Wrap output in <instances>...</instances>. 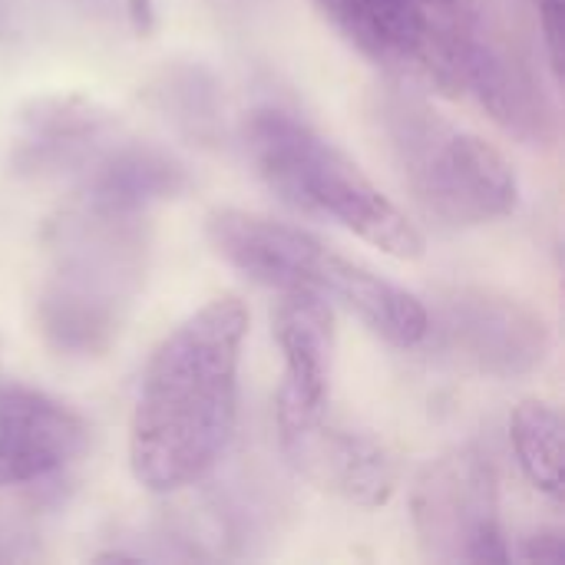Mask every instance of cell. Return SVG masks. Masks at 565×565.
<instances>
[{
  "label": "cell",
  "instance_id": "17",
  "mask_svg": "<svg viewBox=\"0 0 565 565\" xmlns=\"http://www.w3.org/2000/svg\"><path fill=\"white\" fill-rule=\"evenodd\" d=\"M520 559L523 563L559 565L565 559V536L559 530H536V533L523 536Z\"/></svg>",
  "mask_w": 565,
  "mask_h": 565
},
{
  "label": "cell",
  "instance_id": "4",
  "mask_svg": "<svg viewBox=\"0 0 565 565\" xmlns=\"http://www.w3.org/2000/svg\"><path fill=\"white\" fill-rule=\"evenodd\" d=\"M245 149L262 182L305 215L328 218L394 258H420V228L334 142L285 109L245 119Z\"/></svg>",
  "mask_w": 565,
  "mask_h": 565
},
{
  "label": "cell",
  "instance_id": "5",
  "mask_svg": "<svg viewBox=\"0 0 565 565\" xmlns=\"http://www.w3.org/2000/svg\"><path fill=\"white\" fill-rule=\"evenodd\" d=\"M411 510L427 556L440 563H510L497 470L483 450L457 447L427 463L414 483Z\"/></svg>",
  "mask_w": 565,
  "mask_h": 565
},
{
  "label": "cell",
  "instance_id": "8",
  "mask_svg": "<svg viewBox=\"0 0 565 565\" xmlns=\"http://www.w3.org/2000/svg\"><path fill=\"white\" fill-rule=\"evenodd\" d=\"M205 238L225 265L255 285L275 291H308L331 305L344 255L331 252L311 232L268 215L218 209L205 218Z\"/></svg>",
  "mask_w": 565,
  "mask_h": 565
},
{
  "label": "cell",
  "instance_id": "14",
  "mask_svg": "<svg viewBox=\"0 0 565 565\" xmlns=\"http://www.w3.org/2000/svg\"><path fill=\"white\" fill-rule=\"evenodd\" d=\"M0 444L33 460L43 473L73 463L86 444V420L66 404L23 384H0Z\"/></svg>",
  "mask_w": 565,
  "mask_h": 565
},
{
  "label": "cell",
  "instance_id": "9",
  "mask_svg": "<svg viewBox=\"0 0 565 565\" xmlns=\"http://www.w3.org/2000/svg\"><path fill=\"white\" fill-rule=\"evenodd\" d=\"M457 79L510 136L543 146L556 139V109L530 63L480 26L457 23Z\"/></svg>",
  "mask_w": 565,
  "mask_h": 565
},
{
  "label": "cell",
  "instance_id": "1",
  "mask_svg": "<svg viewBox=\"0 0 565 565\" xmlns=\"http://www.w3.org/2000/svg\"><path fill=\"white\" fill-rule=\"evenodd\" d=\"M245 334V305L222 295L152 351L129 420V470L149 493L195 487L222 460L238 417Z\"/></svg>",
  "mask_w": 565,
  "mask_h": 565
},
{
  "label": "cell",
  "instance_id": "11",
  "mask_svg": "<svg viewBox=\"0 0 565 565\" xmlns=\"http://www.w3.org/2000/svg\"><path fill=\"white\" fill-rule=\"evenodd\" d=\"M285 374L278 387V430L324 417L334 354V311L308 291H281L271 318Z\"/></svg>",
  "mask_w": 565,
  "mask_h": 565
},
{
  "label": "cell",
  "instance_id": "7",
  "mask_svg": "<svg viewBox=\"0 0 565 565\" xmlns=\"http://www.w3.org/2000/svg\"><path fill=\"white\" fill-rule=\"evenodd\" d=\"M318 10L401 83L460 93L457 23L430 13L427 0H315Z\"/></svg>",
  "mask_w": 565,
  "mask_h": 565
},
{
  "label": "cell",
  "instance_id": "13",
  "mask_svg": "<svg viewBox=\"0 0 565 565\" xmlns=\"http://www.w3.org/2000/svg\"><path fill=\"white\" fill-rule=\"evenodd\" d=\"M185 185L189 172L179 159L156 146L126 142L103 149L93 162L83 166L76 202L116 212H146L152 202L175 199L185 192Z\"/></svg>",
  "mask_w": 565,
  "mask_h": 565
},
{
  "label": "cell",
  "instance_id": "6",
  "mask_svg": "<svg viewBox=\"0 0 565 565\" xmlns=\"http://www.w3.org/2000/svg\"><path fill=\"white\" fill-rule=\"evenodd\" d=\"M427 334H434L437 348L457 364L497 381L540 371L553 348V334L540 311L480 285L437 291L434 315L427 311Z\"/></svg>",
  "mask_w": 565,
  "mask_h": 565
},
{
  "label": "cell",
  "instance_id": "16",
  "mask_svg": "<svg viewBox=\"0 0 565 565\" xmlns=\"http://www.w3.org/2000/svg\"><path fill=\"white\" fill-rule=\"evenodd\" d=\"M540 3V23L546 36V53L553 63V73L563 76L565 60V0H536Z\"/></svg>",
  "mask_w": 565,
  "mask_h": 565
},
{
  "label": "cell",
  "instance_id": "3",
  "mask_svg": "<svg viewBox=\"0 0 565 565\" xmlns=\"http://www.w3.org/2000/svg\"><path fill=\"white\" fill-rule=\"evenodd\" d=\"M371 119L404 189L434 222L477 228L516 209L520 179L510 159L493 142L440 116L411 83L394 79L377 89Z\"/></svg>",
  "mask_w": 565,
  "mask_h": 565
},
{
  "label": "cell",
  "instance_id": "19",
  "mask_svg": "<svg viewBox=\"0 0 565 565\" xmlns=\"http://www.w3.org/2000/svg\"><path fill=\"white\" fill-rule=\"evenodd\" d=\"M427 3H434V7H447V3H454V0H427Z\"/></svg>",
  "mask_w": 565,
  "mask_h": 565
},
{
  "label": "cell",
  "instance_id": "12",
  "mask_svg": "<svg viewBox=\"0 0 565 565\" xmlns=\"http://www.w3.org/2000/svg\"><path fill=\"white\" fill-rule=\"evenodd\" d=\"M113 129V113L86 96H40L20 109L10 162L23 175L83 169L103 152Z\"/></svg>",
  "mask_w": 565,
  "mask_h": 565
},
{
  "label": "cell",
  "instance_id": "18",
  "mask_svg": "<svg viewBox=\"0 0 565 565\" xmlns=\"http://www.w3.org/2000/svg\"><path fill=\"white\" fill-rule=\"evenodd\" d=\"M40 477H46V473L33 460H26L23 454L0 444V490L17 487V483H30V480H40Z\"/></svg>",
  "mask_w": 565,
  "mask_h": 565
},
{
  "label": "cell",
  "instance_id": "15",
  "mask_svg": "<svg viewBox=\"0 0 565 565\" xmlns=\"http://www.w3.org/2000/svg\"><path fill=\"white\" fill-rule=\"evenodd\" d=\"M563 434V414L546 401H523L510 417V440L523 477L553 500L565 493Z\"/></svg>",
  "mask_w": 565,
  "mask_h": 565
},
{
  "label": "cell",
  "instance_id": "2",
  "mask_svg": "<svg viewBox=\"0 0 565 565\" xmlns=\"http://www.w3.org/2000/svg\"><path fill=\"white\" fill-rule=\"evenodd\" d=\"M50 262L36 291V328L66 358L106 354L146 285V212L76 202L46 232Z\"/></svg>",
  "mask_w": 565,
  "mask_h": 565
},
{
  "label": "cell",
  "instance_id": "10",
  "mask_svg": "<svg viewBox=\"0 0 565 565\" xmlns=\"http://www.w3.org/2000/svg\"><path fill=\"white\" fill-rule=\"evenodd\" d=\"M281 447L288 460L321 490L377 510L394 497L397 463L387 447L367 434L324 424V417L281 430Z\"/></svg>",
  "mask_w": 565,
  "mask_h": 565
}]
</instances>
